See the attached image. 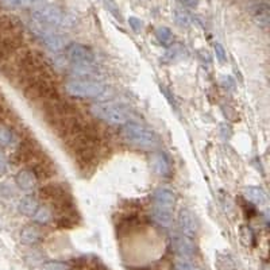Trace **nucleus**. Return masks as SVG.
Instances as JSON below:
<instances>
[{
  "label": "nucleus",
  "mask_w": 270,
  "mask_h": 270,
  "mask_svg": "<svg viewBox=\"0 0 270 270\" xmlns=\"http://www.w3.org/2000/svg\"><path fill=\"white\" fill-rule=\"evenodd\" d=\"M20 50H23V37L14 33L0 38V65L7 64Z\"/></svg>",
  "instance_id": "6e6552de"
},
{
  "label": "nucleus",
  "mask_w": 270,
  "mask_h": 270,
  "mask_svg": "<svg viewBox=\"0 0 270 270\" xmlns=\"http://www.w3.org/2000/svg\"><path fill=\"white\" fill-rule=\"evenodd\" d=\"M65 56L76 67H89L95 59L92 50L82 44L68 45L65 48Z\"/></svg>",
  "instance_id": "1a4fd4ad"
},
{
  "label": "nucleus",
  "mask_w": 270,
  "mask_h": 270,
  "mask_svg": "<svg viewBox=\"0 0 270 270\" xmlns=\"http://www.w3.org/2000/svg\"><path fill=\"white\" fill-rule=\"evenodd\" d=\"M174 20L177 23L180 27H189L191 23H192V18L188 12L185 10H181V8H177L174 10Z\"/></svg>",
  "instance_id": "393cba45"
},
{
  "label": "nucleus",
  "mask_w": 270,
  "mask_h": 270,
  "mask_svg": "<svg viewBox=\"0 0 270 270\" xmlns=\"http://www.w3.org/2000/svg\"><path fill=\"white\" fill-rule=\"evenodd\" d=\"M14 141V135L12 131L7 127H0V144L2 146H8Z\"/></svg>",
  "instance_id": "a878e982"
},
{
  "label": "nucleus",
  "mask_w": 270,
  "mask_h": 270,
  "mask_svg": "<svg viewBox=\"0 0 270 270\" xmlns=\"http://www.w3.org/2000/svg\"><path fill=\"white\" fill-rule=\"evenodd\" d=\"M45 157V153L42 152L37 142L34 141H25L19 146V149L15 153V161L18 163H23L27 168L30 165H33L34 162H37L38 159H41Z\"/></svg>",
  "instance_id": "9d476101"
},
{
  "label": "nucleus",
  "mask_w": 270,
  "mask_h": 270,
  "mask_svg": "<svg viewBox=\"0 0 270 270\" xmlns=\"http://www.w3.org/2000/svg\"><path fill=\"white\" fill-rule=\"evenodd\" d=\"M91 112L93 116L103 122L108 123V124H114V126H119V124H124L129 122V112L123 106L115 103H96L91 107Z\"/></svg>",
  "instance_id": "423d86ee"
},
{
  "label": "nucleus",
  "mask_w": 270,
  "mask_h": 270,
  "mask_svg": "<svg viewBox=\"0 0 270 270\" xmlns=\"http://www.w3.org/2000/svg\"><path fill=\"white\" fill-rule=\"evenodd\" d=\"M41 200L48 204L49 207L56 210L59 215L69 214L72 212L73 203H72V197L67 188L61 184H48L44 185L39 192H38Z\"/></svg>",
  "instance_id": "20e7f679"
},
{
  "label": "nucleus",
  "mask_w": 270,
  "mask_h": 270,
  "mask_svg": "<svg viewBox=\"0 0 270 270\" xmlns=\"http://www.w3.org/2000/svg\"><path fill=\"white\" fill-rule=\"evenodd\" d=\"M214 50H215V54H216V58H218L219 63H222V64L227 63V53L222 45L216 42V44L214 45Z\"/></svg>",
  "instance_id": "c85d7f7f"
},
{
  "label": "nucleus",
  "mask_w": 270,
  "mask_h": 270,
  "mask_svg": "<svg viewBox=\"0 0 270 270\" xmlns=\"http://www.w3.org/2000/svg\"><path fill=\"white\" fill-rule=\"evenodd\" d=\"M0 106H2V96H0Z\"/></svg>",
  "instance_id": "c9c22d12"
},
{
  "label": "nucleus",
  "mask_w": 270,
  "mask_h": 270,
  "mask_svg": "<svg viewBox=\"0 0 270 270\" xmlns=\"http://www.w3.org/2000/svg\"><path fill=\"white\" fill-rule=\"evenodd\" d=\"M122 138L131 146L141 149H153L158 144V137L153 130L135 122H127L122 127Z\"/></svg>",
  "instance_id": "7ed1b4c3"
},
{
  "label": "nucleus",
  "mask_w": 270,
  "mask_h": 270,
  "mask_svg": "<svg viewBox=\"0 0 270 270\" xmlns=\"http://www.w3.org/2000/svg\"><path fill=\"white\" fill-rule=\"evenodd\" d=\"M178 227L181 230V234L188 238H193L196 235L197 223L196 218L189 210H181L177 218Z\"/></svg>",
  "instance_id": "ddd939ff"
},
{
  "label": "nucleus",
  "mask_w": 270,
  "mask_h": 270,
  "mask_svg": "<svg viewBox=\"0 0 270 270\" xmlns=\"http://www.w3.org/2000/svg\"><path fill=\"white\" fill-rule=\"evenodd\" d=\"M104 3H106V6H107L108 10H110V11H111L112 14L115 15V16H119L118 8H116V6H115V3L112 2V0H104Z\"/></svg>",
  "instance_id": "473e14b6"
},
{
  "label": "nucleus",
  "mask_w": 270,
  "mask_h": 270,
  "mask_svg": "<svg viewBox=\"0 0 270 270\" xmlns=\"http://www.w3.org/2000/svg\"><path fill=\"white\" fill-rule=\"evenodd\" d=\"M8 163H7V158L4 157V154L0 153V174H3L7 172Z\"/></svg>",
  "instance_id": "2f4dec72"
},
{
  "label": "nucleus",
  "mask_w": 270,
  "mask_h": 270,
  "mask_svg": "<svg viewBox=\"0 0 270 270\" xmlns=\"http://www.w3.org/2000/svg\"><path fill=\"white\" fill-rule=\"evenodd\" d=\"M15 182L25 192H31L37 186L38 180L35 177V174L26 168V169H22V171L18 172L16 177H15Z\"/></svg>",
  "instance_id": "2eb2a0df"
},
{
  "label": "nucleus",
  "mask_w": 270,
  "mask_h": 270,
  "mask_svg": "<svg viewBox=\"0 0 270 270\" xmlns=\"http://www.w3.org/2000/svg\"><path fill=\"white\" fill-rule=\"evenodd\" d=\"M41 270H69V266L61 261H49L42 265Z\"/></svg>",
  "instance_id": "cd10ccee"
},
{
  "label": "nucleus",
  "mask_w": 270,
  "mask_h": 270,
  "mask_svg": "<svg viewBox=\"0 0 270 270\" xmlns=\"http://www.w3.org/2000/svg\"><path fill=\"white\" fill-rule=\"evenodd\" d=\"M42 233L39 227H37L35 224H29V226L23 227L20 231V241L25 244L33 246V244L38 243L41 241Z\"/></svg>",
  "instance_id": "a211bd4d"
},
{
  "label": "nucleus",
  "mask_w": 270,
  "mask_h": 270,
  "mask_svg": "<svg viewBox=\"0 0 270 270\" xmlns=\"http://www.w3.org/2000/svg\"><path fill=\"white\" fill-rule=\"evenodd\" d=\"M45 0H19V6L20 7H27V6H33V4L42 3Z\"/></svg>",
  "instance_id": "f704fd0d"
},
{
  "label": "nucleus",
  "mask_w": 270,
  "mask_h": 270,
  "mask_svg": "<svg viewBox=\"0 0 270 270\" xmlns=\"http://www.w3.org/2000/svg\"><path fill=\"white\" fill-rule=\"evenodd\" d=\"M129 25L131 26V29H133L134 31H137V33L142 30V20L141 19L135 18V16H130Z\"/></svg>",
  "instance_id": "c756f323"
},
{
  "label": "nucleus",
  "mask_w": 270,
  "mask_h": 270,
  "mask_svg": "<svg viewBox=\"0 0 270 270\" xmlns=\"http://www.w3.org/2000/svg\"><path fill=\"white\" fill-rule=\"evenodd\" d=\"M37 33V37L41 39L42 44L52 52H59L65 49V39H64L59 34L54 33L48 27H39V29L35 30Z\"/></svg>",
  "instance_id": "9b49d317"
},
{
  "label": "nucleus",
  "mask_w": 270,
  "mask_h": 270,
  "mask_svg": "<svg viewBox=\"0 0 270 270\" xmlns=\"http://www.w3.org/2000/svg\"><path fill=\"white\" fill-rule=\"evenodd\" d=\"M178 2L186 8H196L200 3V0H178Z\"/></svg>",
  "instance_id": "7c9ffc66"
},
{
  "label": "nucleus",
  "mask_w": 270,
  "mask_h": 270,
  "mask_svg": "<svg viewBox=\"0 0 270 270\" xmlns=\"http://www.w3.org/2000/svg\"><path fill=\"white\" fill-rule=\"evenodd\" d=\"M7 76L15 78L20 86H25L31 78L48 72L49 64L42 53L23 49L7 64Z\"/></svg>",
  "instance_id": "f257e3e1"
},
{
  "label": "nucleus",
  "mask_w": 270,
  "mask_h": 270,
  "mask_svg": "<svg viewBox=\"0 0 270 270\" xmlns=\"http://www.w3.org/2000/svg\"><path fill=\"white\" fill-rule=\"evenodd\" d=\"M33 19L42 27H58L64 25V12L57 6L45 4L33 10Z\"/></svg>",
  "instance_id": "0eeeda50"
},
{
  "label": "nucleus",
  "mask_w": 270,
  "mask_h": 270,
  "mask_svg": "<svg viewBox=\"0 0 270 270\" xmlns=\"http://www.w3.org/2000/svg\"><path fill=\"white\" fill-rule=\"evenodd\" d=\"M0 2L3 3V6H6V7L8 8L20 7V6H19V0H0Z\"/></svg>",
  "instance_id": "72a5a7b5"
},
{
  "label": "nucleus",
  "mask_w": 270,
  "mask_h": 270,
  "mask_svg": "<svg viewBox=\"0 0 270 270\" xmlns=\"http://www.w3.org/2000/svg\"><path fill=\"white\" fill-rule=\"evenodd\" d=\"M23 95L29 101L41 107L59 97L58 87L49 71L27 81L23 86Z\"/></svg>",
  "instance_id": "f03ea898"
},
{
  "label": "nucleus",
  "mask_w": 270,
  "mask_h": 270,
  "mask_svg": "<svg viewBox=\"0 0 270 270\" xmlns=\"http://www.w3.org/2000/svg\"><path fill=\"white\" fill-rule=\"evenodd\" d=\"M174 270H200L199 267L192 263L189 259L184 258H178L176 262H174Z\"/></svg>",
  "instance_id": "bb28decb"
},
{
  "label": "nucleus",
  "mask_w": 270,
  "mask_h": 270,
  "mask_svg": "<svg viewBox=\"0 0 270 270\" xmlns=\"http://www.w3.org/2000/svg\"><path fill=\"white\" fill-rule=\"evenodd\" d=\"M253 19L257 26L267 29L270 23V8L266 3H261L253 8Z\"/></svg>",
  "instance_id": "dca6fc26"
},
{
  "label": "nucleus",
  "mask_w": 270,
  "mask_h": 270,
  "mask_svg": "<svg viewBox=\"0 0 270 270\" xmlns=\"http://www.w3.org/2000/svg\"><path fill=\"white\" fill-rule=\"evenodd\" d=\"M244 197L256 205H263L267 201L266 193L258 186H246L244 188Z\"/></svg>",
  "instance_id": "aec40b11"
},
{
  "label": "nucleus",
  "mask_w": 270,
  "mask_h": 270,
  "mask_svg": "<svg viewBox=\"0 0 270 270\" xmlns=\"http://www.w3.org/2000/svg\"><path fill=\"white\" fill-rule=\"evenodd\" d=\"M65 91L71 96L78 99H97L107 92V88L103 82L97 80H92L89 77H76L65 84Z\"/></svg>",
  "instance_id": "39448f33"
},
{
  "label": "nucleus",
  "mask_w": 270,
  "mask_h": 270,
  "mask_svg": "<svg viewBox=\"0 0 270 270\" xmlns=\"http://www.w3.org/2000/svg\"><path fill=\"white\" fill-rule=\"evenodd\" d=\"M153 168L162 177H168L172 173V162L165 153H157L153 157Z\"/></svg>",
  "instance_id": "f3484780"
},
{
  "label": "nucleus",
  "mask_w": 270,
  "mask_h": 270,
  "mask_svg": "<svg viewBox=\"0 0 270 270\" xmlns=\"http://www.w3.org/2000/svg\"><path fill=\"white\" fill-rule=\"evenodd\" d=\"M153 201H154V207L165 208V210H171L172 211L174 204H176V195L169 188L161 186L153 193Z\"/></svg>",
  "instance_id": "4468645a"
},
{
  "label": "nucleus",
  "mask_w": 270,
  "mask_h": 270,
  "mask_svg": "<svg viewBox=\"0 0 270 270\" xmlns=\"http://www.w3.org/2000/svg\"><path fill=\"white\" fill-rule=\"evenodd\" d=\"M14 33H18L15 19L7 15H0V38Z\"/></svg>",
  "instance_id": "4be33fe9"
},
{
  "label": "nucleus",
  "mask_w": 270,
  "mask_h": 270,
  "mask_svg": "<svg viewBox=\"0 0 270 270\" xmlns=\"http://www.w3.org/2000/svg\"><path fill=\"white\" fill-rule=\"evenodd\" d=\"M156 38L158 44L165 46V48H169L173 44V33L167 26H161L156 30Z\"/></svg>",
  "instance_id": "5701e85b"
},
{
  "label": "nucleus",
  "mask_w": 270,
  "mask_h": 270,
  "mask_svg": "<svg viewBox=\"0 0 270 270\" xmlns=\"http://www.w3.org/2000/svg\"><path fill=\"white\" fill-rule=\"evenodd\" d=\"M173 244V248L176 254H177L180 258L189 259L195 256V244L192 242V238H188L182 235V234H178L173 238L172 241Z\"/></svg>",
  "instance_id": "f8f14e48"
},
{
  "label": "nucleus",
  "mask_w": 270,
  "mask_h": 270,
  "mask_svg": "<svg viewBox=\"0 0 270 270\" xmlns=\"http://www.w3.org/2000/svg\"><path fill=\"white\" fill-rule=\"evenodd\" d=\"M152 216L154 219V222L158 223L159 226L162 227H171L172 223H173V214H172L171 210L153 207Z\"/></svg>",
  "instance_id": "6ab92c4d"
},
{
  "label": "nucleus",
  "mask_w": 270,
  "mask_h": 270,
  "mask_svg": "<svg viewBox=\"0 0 270 270\" xmlns=\"http://www.w3.org/2000/svg\"><path fill=\"white\" fill-rule=\"evenodd\" d=\"M34 222L38 223V224H48V223L52 222L53 219V211L49 207L44 205V207H38V210L35 211V214L33 215Z\"/></svg>",
  "instance_id": "b1692460"
},
{
  "label": "nucleus",
  "mask_w": 270,
  "mask_h": 270,
  "mask_svg": "<svg viewBox=\"0 0 270 270\" xmlns=\"http://www.w3.org/2000/svg\"><path fill=\"white\" fill-rule=\"evenodd\" d=\"M39 207V203H38V200L35 199L34 196H25L20 199L18 204L19 212H22L23 215H26V216H33L35 214V211Z\"/></svg>",
  "instance_id": "412c9836"
}]
</instances>
